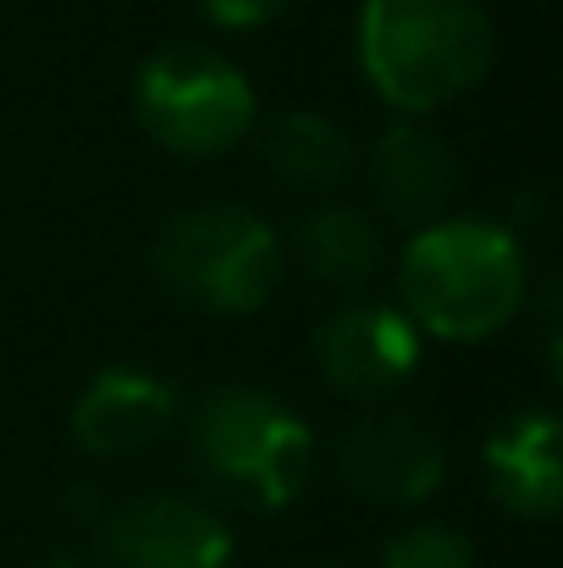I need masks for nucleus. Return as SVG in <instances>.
I'll return each mask as SVG.
<instances>
[{"label": "nucleus", "instance_id": "nucleus-1", "mask_svg": "<svg viewBox=\"0 0 563 568\" xmlns=\"http://www.w3.org/2000/svg\"><path fill=\"white\" fill-rule=\"evenodd\" d=\"M398 293L414 332H431L442 343H486L525 304L520 237L475 215L431 221L403 248Z\"/></svg>", "mask_w": 563, "mask_h": 568}, {"label": "nucleus", "instance_id": "nucleus-2", "mask_svg": "<svg viewBox=\"0 0 563 568\" xmlns=\"http://www.w3.org/2000/svg\"><path fill=\"white\" fill-rule=\"evenodd\" d=\"M497 55L481 0H365L360 67L371 89L403 116H425L470 94Z\"/></svg>", "mask_w": 563, "mask_h": 568}, {"label": "nucleus", "instance_id": "nucleus-3", "mask_svg": "<svg viewBox=\"0 0 563 568\" xmlns=\"http://www.w3.org/2000/svg\"><path fill=\"white\" fill-rule=\"evenodd\" d=\"M155 271L172 298L210 315H254L277 298L288 254L282 237L238 204H193L155 237Z\"/></svg>", "mask_w": 563, "mask_h": 568}, {"label": "nucleus", "instance_id": "nucleus-4", "mask_svg": "<svg viewBox=\"0 0 563 568\" xmlns=\"http://www.w3.org/2000/svg\"><path fill=\"white\" fill-rule=\"evenodd\" d=\"M188 442L193 464L254 508H288L310 480V425L254 386L210 392L193 414Z\"/></svg>", "mask_w": 563, "mask_h": 568}, {"label": "nucleus", "instance_id": "nucleus-5", "mask_svg": "<svg viewBox=\"0 0 563 568\" xmlns=\"http://www.w3.org/2000/svg\"><path fill=\"white\" fill-rule=\"evenodd\" d=\"M133 105H139L144 133L155 144H167L172 155H188V161L227 155L254 128L249 78L232 61H221L215 50H199V44L155 50L139 67Z\"/></svg>", "mask_w": 563, "mask_h": 568}, {"label": "nucleus", "instance_id": "nucleus-6", "mask_svg": "<svg viewBox=\"0 0 563 568\" xmlns=\"http://www.w3.org/2000/svg\"><path fill=\"white\" fill-rule=\"evenodd\" d=\"M232 536L193 497H133L94 530V568H227Z\"/></svg>", "mask_w": 563, "mask_h": 568}, {"label": "nucleus", "instance_id": "nucleus-7", "mask_svg": "<svg viewBox=\"0 0 563 568\" xmlns=\"http://www.w3.org/2000/svg\"><path fill=\"white\" fill-rule=\"evenodd\" d=\"M338 475L365 503L414 508L442 486L448 458L425 425H414L403 414H371L338 436Z\"/></svg>", "mask_w": 563, "mask_h": 568}, {"label": "nucleus", "instance_id": "nucleus-8", "mask_svg": "<svg viewBox=\"0 0 563 568\" xmlns=\"http://www.w3.org/2000/svg\"><path fill=\"white\" fill-rule=\"evenodd\" d=\"M315 365L332 392L375 403L386 392H398L420 365V332L403 310L386 304H349L338 310L321 337H315Z\"/></svg>", "mask_w": 563, "mask_h": 568}, {"label": "nucleus", "instance_id": "nucleus-9", "mask_svg": "<svg viewBox=\"0 0 563 568\" xmlns=\"http://www.w3.org/2000/svg\"><path fill=\"white\" fill-rule=\"evenodd\" d=\"M371 189L386 221L431 226V221H442V210L459 193V161L431 128L392 122L371 150Z\"/></svg>", "mask_w": 563, "mask_h": 568}, {"label": "nucleus", "instance_id": "nucleus-10", "mask_svg": "<svg viewBox=\"0 0 563 568\" xmlns=\"http://www.w3.org/2000/svg\"><path fill=\"white\" fill-rule=\"evenodd\" d=\"M178 414V392L144 371H100L72 408V436L83 453H139L150 447Z\"/></svg>", "mask_w": 563, "mask_h": 568}, {"label": "nucleus", "instance_id": "nucleus-11", "mask_svg": "<svg viewBox=\"0 0 563 568\" xmlns=\"http://www.w3.org/2000/svg\"><path fill=\"white\" fill-rule=\"evenodd\" d=\"M563 430L559 414L547 408H525L509 425L492 430L486 442V480L497 491V503L520 519H553L563 508Z\"/></svg>", "mask_w": 563, "mask_h": 568}, {"label": "nucleus", "instance_id": "nucleus-12", "mask_svg": "<svg viewBox=\"0 0 563 568\" xmlns=\"http://www.w3.org/2000/svg\"><path fill=\"white\" fill-rule=\"evenodd\" d=\"M265 166L282 189L293 193H326L338 189L354 166V144L338 122L315 111H288L265 133Z\"/></svg>", "mask_w": 563, "mask_h": 568}, {"label": "nucleus", "instance_id": "nucleus-13", "mask_svg": "<svg viewBox=\"0 0 563 568\" xmlns=\"http://www.w3.org/2000/svg\"><path fill=\"white\" fill-rule=\"evenodd\" d=\"M299 260L332 287H365L381 265V232L354 204H321L299 226Z\"/></svg>", "mask_w": 563, "mask_h": 568}, {"label": "nucleus", "instance_id": "nucleus-14", "mask_svg": "<svg viewBox=\"0 0 563 568\" xmlns=\"http://www.w3.org/2000/svg\"><path fill=\"white\" fill-rule=\"evenodd\" d=\"M381 568H475V547L448 525H409L386 541Z\"/></svg>", "mask_w": 563, "mask_h": 568}, {"label": "nucleus", "instance_id": "nucleus-15", "mask_svg": "<svg viewBox=\"0 0 563 568\" xmlns=\"http://www.w3.org/2000/svg\"><path fill=\"white\" fill-rule=\"evenodd\" d=\"M199 6H204V17H210L215 28L243 33V28H265V22H277L293 0H199Z\"/></svg>", "mask_w": 563, "mask_h": 568}, {"label": "nucleus", "instance_id": "nucleus-16", "mask_svg": "<svg viewBox=\"0 0 563 568\" xmlns=\"http://www.w3.org/2000/svg\"><path fill=\"white\" fill-rule=\"evenodd\" d=\"M33 568H78L72 558H44V564H33Z\"/></svg>", "mask_w": 563, "mask_h": 568}]
</instances>
